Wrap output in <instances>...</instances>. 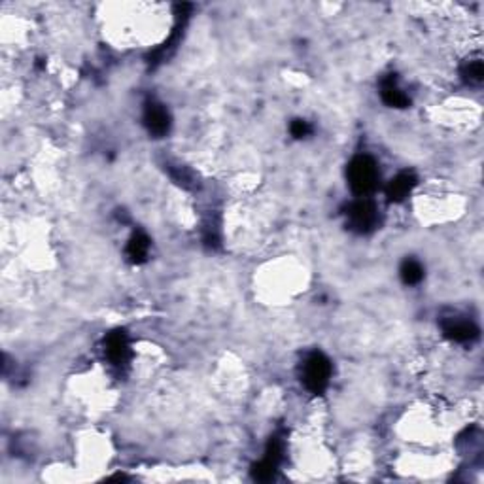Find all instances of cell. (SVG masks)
<instances>
[{"label": "cell", "mask_w": 484, "mask_h": 484, "mask_svg": "<svg viewBox=\"0 0 484 484\" xmlns=\"http://www.w3.org/2000/svg\"><path fill=\"white\" fill-rule=\"evenodd\" d=\"M348 183L356 195H369L379 186V167L373 158L369 156H358L348 165L347 170Z\"/></svg>", "instance_id": "obj_1"}, {"label": "cell", "mask_w": 484, "mask_h": 484, "mask_svg": "<svg viewBox=\"0 0 484 484\" xmlns=\"http://www.w3.org/2000/svg\"><path fill=\"white\" fill-rule=\"evenodd\" d=\"M331 361L322 352H312L303 363V382L308 392L320 395L331 379Z\"/></svg>", "instance_id": "obj_2"}, {"label": "cell", "mask_w": 484, "mask_h": 484, "mask_svg": "<svg viewBox=\"0 0 484 484\" xmlns=\"http://www.w3.org/2000/svg\"><path fill=\"white\" fill-rule=\"evenodd\" d=\"M347 223L354 233H371L379 223V212L371 201H356L348 206L347 210Z\"/></svg>", "instance_id": "obj_3"}, {"label": "cell", "mask_w": 484, "mask_h": 484, "mask_svg": "<svg viewBox=\"0 0 484 484\" xmlns=\"http://www.w3.org/2000/svg\"><path fill=\"white\" fill-rule=\"evenodd\" d=\"M144 125L153 137H165L170 129V116L163 105L148 100L144 108Z\"/></svg>", "instance_id": "obj_4"}, {"label": "cell", "mask_w": 484, "mask_h": 484, "mask_svg": "<svg viewBox=\"0 0 484 484\" xmlns=\"http://www.w3.org/2000/svg\"><path fill=\"white\" fill-rule=\"evenodd\" d=\"M443 331L454 342H471L478 337V327L471 320H464V318H446L441 322Z\"/></svg>", "instance_id": "obj_5"}, {"label": "cell", "mask_w": 484, "mask_h": 484, "mask_svg": "<svg viewBox=\"0 0 484 484\" xmlns=\"http://www.w3.org/2000/svg\"><path fill=\"white\" fill-rule=\"evenodd\" d=\"M106 354L110 361H114L116 365H121L125 361L131 358V347H129V337L123 329L112 331L106 339Z\"/></svg>", "instance_id": "obj_6"}, {"label": "cell", "mask_w": 484, "mask_h": 484, "mask_svg": "<svg viewBox=\"0 0 484 484\" xmlns=\"http://www.w3.org/2000/svg\"><path fill=\"white\" fill-rule=\"evenodd\" d=\"M414 186H416V176H414L412 172H401V174H398V176L393 178L392 182L388 183V201H392V203L405 201L407 197H409V193L414 190Z\"/></svg>", "instance_id": "obj_7"}, {"label": "cell", "mask_w": 484, "mask_h": 484, "mask_svg": "<svg viewBox=\"0 0 484 484\" xmlns=\"http://www.w3.org/2000/svg\"><path fill=\"white\" fill-rule=\"evenodd\" d=\"M395 82H398V78H395L393 74L392 76H388V78L382 82V91H380L382 100H384L388 106H393V108H407V106L411 105V100H409V97H407L405 93L398 87Z\"/></svg>", "instance_id": "obj_8"}, {"label": "cell", "mask_w": 484, "mask_h": 484, "mask_svg": "<svg viewBox=\"0 0 484 484\" xmlns=\"http://www.w3.org/2000/svg\"><path fill=\"white\" fill-rule=\"evenodd\" d=\"M150 252V239L142 231H137L127 244V257L131 263H144Z\"/></svg>", "instance_id": "obj_9"}, {"label": "cell", "mask_w": 484, "mask_h": 484, "mask_svg": "<svg viewBox=\"0 0 484 484\" xmlns=\"http://www.w3.org/2000/svg\"><path fill=\"white\" fill-rule=\"evenodd\" d=\"M400 273L401 280L405 282L407 286H414V284H418L424 278V269H422V265L416 259H405L403 265H401Z\"/></svg>", "instance_id": "obj_10"}, {"label": "cell", "mask_w": 484, "mask_h": 484, "mask_svg": "<svg viewBox=\"0 0 484 484\" xmlns=\"http://www.w3.org/2000/svg\"><path fill=\"white\" fill-rule=\"evenodd\" d=\"M462 78L465 80V84L469 85H481L484 80V65L481 59L467 61L462 66Z\"/></svg>", "instance_id": "obj_11"}, {"label": "cell", "mask_w": 484, "mask_h": 484, "mask_svg": "<svg viewBox=\"0 0 484 484\" xmlns=\"http://www.w3.org/2000/svg\"><path fill=\"white\" fill-rule=\"evenodd\" d=\"M276 467H278V465L263 458L259 464H255L254 467H252V477H254L255 481L269 483V481H273V478H275Z\"/></svg>", "instance_id": "obj_12"}, {"label": "cell", "mask_w": 484, "mask_h": 484, "mask_svg": "<svg viewBox=\"0 0 484 484\" xmlns=\"http://www.w3.org/2000/svg\"><path fill=\"white\" fill-rule=\"evenodd\" d=\"M282 454H284V443H282V439L278 437V435H273V437L269 439V443H267L265 460H269V462H273V464L278 465L282 460Z\"/></svg>", "instance_id": "obj_13"}, {"label": "cell", "mask_w": 484, "mask_h": 484, "mask_svg": "<svg viewBox=\"0 0 484 484\" xmlns=\"http://www.w3.org/2000/svg\"><path fill=\"white\" fill-rule=\"evenodd\" d=\"M169 170L172 180L176 183H180V186H183L186 190H193V188H195V176H193L186 167H174V169Z\"/></svg>", "instance_id": "obj_14"}, {"label": "cell", "mask_w": 484, "mask_h": 484, "mask_svg": "<svg viewBox=\"0 0 484 484\" xmlns=\"http://www.w3.org/2000/svg\"><path fill=\"white\" fill-rule=\"evenodd\" d=\"M289 131H292V135H294L295 138H305L312 133V127H310L308 121H305V119H294L292 125H289Z\"/></svg>", "instance_id": "obj_15"}]
</instances>
